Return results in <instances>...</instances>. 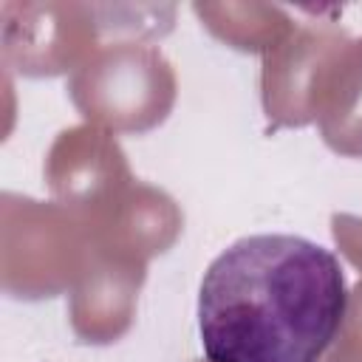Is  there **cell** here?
Segmentation results:
<instances>
[{
  "label": "cell",
  "mask_w": 362,
  "mask_h": 362,
  "mask_svg": "<svg viewBox=\"0 0 362 362\" xmlns=\"http://www.w3.org/2000/svg\"><path fill=\"white\" fill-rule=\"evenodd\" d=\"M348 311L337 255L300 235H249L204 272L198 331L209 362H317Z\"/></svg>",
  "instance_id": "6da1fadb"
}]
</instances>
